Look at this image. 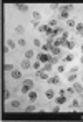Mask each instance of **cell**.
Listing matches in <instances>:
<instances>
[{"mask_svg":"<svg viewBox=\"0 0 83 122\" xmlns=\"http://www.w3.org/2000/svg\"><path fill=\"white\" fill-rule=\"evenodd\" d=\"M72 10V5L70 7H63L62 8V12H60V18H63V20H68V12Z\"/></svg>","mask_w":83,"mask_h":122,"instance_id":"cell-1","label":"cell"},{"mask_svg":"<svg viewBox=\"0 0 83 122\" xmlns=\"http://www.w3.org/2000/svg\"><path fill=\"white\" fill-rule=\"evenodd\" d=\"M37 78L42 79V81H48V74H47L45 69H43V71H42V69H37Z\"/></svg>","mask_w":83,"mask_h":122,"instance_id":"cell-2","label":"cell"},{"mask_svg":"<svg viewBox=\"0 0 83 122\" xmlns=\"http://www.w3.org/2000/svg\"><path fill=\"white\" fill-rule=\"evenodd\" d=\"M20 66H22V69H30L33 64H30V60H27V58H25V60L20 63Z\"/></svg>","mask_w":83,"mask_h":122,"instance_id":"cell-3","label":"cell"},{"mask_svg":"<svg viewBox=\"0 0 83 122\" xmlns=\"http://www.w3.org/2000/svg\"><path fill=\"white\" fill-rule=\"evenodd\" d=\"M50 60H52V58H50L48 55H43V53H42V55H38V61H42V63H48Z\"/></svg>","mask_w":83,"mask_h":122,"instance_id":"cell-4","label":"cell"},{"mask_svg":"<svg viewBox=\"0 0 83 122\" xmlns=\"http://www.w3.org/2000/svg\"><path fill=\"white\" fill-rule=\"evenodd\" d=\"M10 74H12V78H13V79H20V78H22V73H20V71H17V69L10 71Z\"/></svg>","mask_w":83,"mask_h":122,"instance_id":"cell-5","label":"cell"},{"mask_svg":"<svg viewBox=\"0 0 83 122\" xmlns=\"http://www.w3.org/2000/svg\"><path fill=\"white\" fill-rule=\"evenodd\" d=\"M45 96H47V99H53V97H55V91H53V89H47V91H45Z\"/></svg>","mask_w":83,"mask_h":122,"instance_id":"cell-6","label":"cell"},{"mask_svg":"<svg viewBox=\"0 0 83 122\" xmlns=\"http://www.w3.org/2000/svg\"><path fill=\"white\" fill-rule=\"evenodd\" d=\"M23 86H25V88H28V89H32V88H33V81L28 78V79H25V81H23Z\"/></svg>","mask_w":83,"mask_h":122,"instance_id":"cell-7","label":"cell"},{"mask_svg":"<svg viewBox=\"0 0 83 122\" xmlns=\"http://www.w3.org/2000/svg\"><path fill=\"white\" fill-rule=\"evenodd\" d=\"M58 81H60L58 76H52V78H48V83H50V84H58Z\"/></svg>","mask_w":83,"mask_h":122,"instance_id":"cell-8","label":"cell"},{"mask_svg":"<svg viewBox=\"0 0 83 122\" xmlns=\"http://www.w3.org/2000/svg\"><path fill=\"white\" fill-rule=\"evenodd\" d=\"M73 89H75L77 92H80V94H83V86H82V84H78V83L73 84Z\"/></svg>","mask_w":83,"mask_h":122,"instance_id":"cell-9","label":"cell"},{"mask_svg":"<svg viewBox=\"0 0 83 122\" xmlns=\"http://www.w3.org/2000/svg\"><path fill=\"white\" fill-rule=\"evenodd\" d=\"M50 51H52V55H55V56H57V55H58L62 50H60L58 46H52V48H50Z\"/></svg>","mask_w":83,"mask_h":122,"instance_id":"cell-10","label":"cell"},{"mask_svg":"<svg viewBox=\"0 0 83 122\" xmlns=\"http://www.w3.org/2000/svg\"><path fill=\"white\" fill-rule=\"evenodd\" d=\"M65 102H67V97L65 96H58L57 97V104H65Z\"/></svg>","mask_w":83,"mask_h":122,"instance_id":"cell-11","label":"cell"},{"mask_svg":"<svg viewBox=\"0 0 83 122\" xmlns=\"http://www.w3.org/2000/svg\"><path fill=\"white\" fill-rule=\"evenodd\" d=\"M67 27H70V28H72V27H77V22L72 20V18H68V20H67Z\"/></svg>","mask_w":83,"mask_h":122,"instance_id":"cell-12","label":"cell"},{"mask_svg":"<svg viewBox=\"0 0 83 122\" xmlns=\"http://www.w3.org/2000/svg\"><path fill=\"white\" fill-rule=\"evenodd\" d=\"M65 45H67L68 50H73V48H75V41H67V40H65Z\"/></svg>","mask_w":83,"mask_h":122,"instance_id":"cell-13","label":"cell"},{"mask_svg":"<svg viewBox=\"0 0 83 122\" xmlns=\"http://www.w3.org/2000/svg\"><path fill=\"white\" fill-rule=\"evenodd\" d=\"M10 106H12L13 109H18V107L22 106V102H20V101H12V104H10Z\"/></svg>","mask_w":83,"mask_h":122,"instance_id":"cell-14","label":"cell"},{"mask_svg":"<svg viewBox=\"0 0 83 122\" xmlns=\"http://www.w3.org/2000/svg\"><path fill=\"white\" fill-rule=\"evenodd\" d=\"M28 99H30V101H37V92L30 91L28 92Z\"/></svg>","mask_w":83,"mask_h":122,"instance_id":"cell-15","label":"cell"},{"mask_svg":"<svg viewBox=\"0 0 83 122\" xmlns=\"http://www.w3.org/2000/svg\"><path fill=\"white\" fill-rule=\"evenodd\" d=\"M25 58H27V60H32V58H33V51H32V50L25 51Z\"/></svg>","mask_w":83,"mask_h":122,"instance_id":"cell-16","label":"cell"},{"mask_svg":"<svg viewBox=\"0 0 83 122\" xmlns=\"http://www.w3.org/2000/svg\"><path fill=\"white\" fill-rule=\"evenodd\" d=\"M17 8H18L20 12H28V7H27V5H17Z\"/></svg>","mask_w":83,"mask_h":122,"instance_id":"cell-17","label":"cell"},{"mask_svg":"<svg viewBox=\"0 0 83 122\" xmlns=\"http://www.w3.org/2000/svg\"><path fill=\"white\" fill-rule=\"evenodd\" d=\"M10 96H12L10 89H5V91H3V97H5V99H10Z\"/></svg>","mask_w":83,"mask_h":122,"instance_id":"cell-18","label":"cell"},{"mask_svg":"<svg viewBox=\"0 0 83 122\" xmlns=\"http://www.w3.org/2000/svg\"><path fill=\"white\" fill-rule=\"evenodd\" d=\"M15 31H17V33H18V35H23V27H22V25H18V27H17V28H15Z\"/></svg>","mask_w":83,"mask_h":122,"instance_id":"cell-19","label":"cell"},{"mask_svg":"<svg viewBox=\"0 0 83 122\" xmlns=\"http://www.w3.org/2000/svg\"><path fill=\"white\" fill-rule=\"evenodd\" d=\"M7 46L8 48H15V41L13 40H7Z\"/></svg>","mask_w":83,"mask_h":122,"instance_id":"cell-20","label":"cell"},{"mask_svg":"<svg viewBox=\"0 0 83 122\" xmlns=\"http://www.w3.org/2000/svg\"><path fill=\"white\" fill-rule=\"evenodd\" d=\"M52 68H53V64H52V63H50V61H48V63H47V64H45V71H47V73H48V71H52Z\"/></svg>","mask_w":83,"mask_h":122,"instance_id":"cell-21","label":"cell"},{"mask_svg":"<svg viewBox=\"0 0 83 122\" xmlns=\"http://www.w3.org/2000/svg\"><path fill=\"white\" fill-rule=\"evenodd\" d=\"M32 15H33V20H40V18H42L40 12H33V13H32Z\"/></svg>","mask_w":83,"mask_h":122,"instance_id":"cell-22","label":"cell"},{"mask_svg":"<svg viewBox=\"0 0 83 122\" xmlns=\"http://www.w3.org/2000/svg\"><path fill=\"white\" fill-rule=\"evenodd\" d=\"M32 68H35V69H40V68H42V61H35Z\"/></svg>","mask_w":83,"mask_h":122,"instance_id":"cell-23","label":"cell"},{"mask_svg":"<svg viewBox=\"0 0 83 122\" xmlns=\"http://www.w3.org/2000/svg\"><path fill=\"white\" fill-rule=\"evenodd\" d=\"M3 68H5V71H8V73H10V71H13V64H5Z\"/></svg>","mask_w":83,"mask_h":122,"instance_id":"cell-24","label":"cell"},{"mask_svg":"<svg viewBox=\"0 0 83 122\" xmlns=\"http://www.w3.org/2000/svg\"><path fill=\"white\" fill-rule=\"evenodd\" d=\"M77 31H78V33H83V23H77Z\"/></svg>","mask_w":83,"mask_h":122,"instance_id":"cell-25","label":"cell"},{"mask_svg":"<svg viewBox=\"0 0 83 122\" xmlns=\"http://www.w3.org/2000/svg\"><path fill=\"white\" fill-rule=\"evenodd\" d=\"M65 61H67V63H72V61H73V55H67V56H65Z\"/></svg>","mask_w":83,"mask_h":122,"instance_id":"cell-26","label":"cell"},{"mask_svg":"<svg viewBox=\"0 0 83 122\" xmlns=\"http://www.w3.org/2000/svg\"><path fill=\"white\" fill-rule=\"evenodd\" d=\"M57 23H58V20H57V18H52V20L48 22V25H52V27H55Z\"/></svg>","mask_w":83,"mask_h":122,"instance_id":"cell-27","label":"cell"},{"mask_svg":"<svg viewBox=\"0 0 83 122\" xmlns=\"http://www.w3.org/2000/svg\"><path fill=\"white\" fill-rule=\"evenodd\" d=\"M75 79H77V74H75V73H72V74L68 76V81H75Z\"/></svg>","mask_w":83,"mask_h":122,"instance_id":"cell-28","label":"cell"},{"mask_svg":"<svg viewBox=\"0 0 83 122\" xmlns=\"http://www.w3.org/2000/svg\"><path fill=\"white\" fill-rule=\"evenodd\" d=\"M33 45H35V46H42V41H40V40H37V38H35V40H33Z\"/></svg>","mask_w":83,"mask_h":122,"instance_id":"cell-29","label":"cell"},{"mask_svg":"<svg viewBox=\"0 0 83 122\" xmlns=\"http://www.w3.org/2000/svg\"><path fill=\"white\" fill-rule=\"evenodd\" d=\"M25 111H27V112H32V111H35V107H33V106H28V107H25Z\"/></svg>","mask_w":83,"mask_h":122,"instance_id":"cell-30","label":"cell"},{"mask_svg":"<svg viewBox=\"0 0 83 122\" xmlns=\"http://www.w3.org/2000/svg\"><path fill=\"white\" fill-rule=\"evenodd\" d=\"M18 45H20V46H25L27 41H25V40H18Z\"/></svg>","mask_w":83,"mask_h":122,"instance_id":"cell-31","label":"cell"},{"mask_svg":"<svg viewBox=\"0 0 83 122\" xmlns=\"http://www.w3.org/2000/svg\"><path fill=\"white\" fill-rule=\"evenodd\" d=\"M57 71H58V73H62V71H65V66H58V68H57Z\"/></svg>","mask_w":83,"mask_h":122,"instance_id":"cell-32","label":"cell"},{"mask_svg":"<svg viewBox=\"0 0 83 122\" xmlns=\"http://www.w3.org/2000/svg\"><path fill=\"white\" fill-rule=\"evenodd\" d=\"M58 94H60V96H65V94H67V89H60Z\"/></svg>","mask_w":83,"mask_h":122,"instance_id":"cell-33","label":"cell"},{"mask_svg":"<svg viewBox=\"0 0 83 122\" xmlns=\"http://www.w3.org/2000/svg\"><path fill=\"white\" fill-rule=\"evenodd\" d=\"M32 27H38V20H33L32 22Z\"/></svg>","mask_w":83,"mask_h":122,"instance_id":"cell-34","label":"cell"},{"mask_svg":"<svg viewBox=\"0 0 83 122\" xmlns=\"http://www.w3.org/2000/svg\"><path fill=\"white\" fill-rule=\"evenodd\" d=\"M80 61H82V64H83V56H82V60H80Z\"/></svg>","mask_w":83,"mask_h":122,"instance_id":"cell-35","label":"cell"},{"mask_svg":"<svg viewBox=\"0 0 83 122\" xmlns=\"http://www.w3.org/2000/svg\"><path fill=\"white\" fill-rule=\"evenodd\" d=\"M82 51H83V45H82Z\"/></svg>","mask_w":83,"mask_h":122,"instance_id":"cell-36","label":"cell"}]
</instances>
